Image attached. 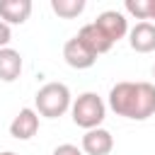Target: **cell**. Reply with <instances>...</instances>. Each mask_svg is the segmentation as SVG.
Here are the masks:
<instances>
[{"instance_id":"6da1fadb","label":"cell","mask_w":155,"mask_h":155,"mask_svg":"<svg viewBox=\"0 0 155 155\" xmlns=\"http://www.w3.org/2000/svg\"><path fill=\"white\" fill-rule=\"evenodd\" d=\"M109 107L119 116L145 121L155 114V85L153 82H116L109 90Z\"/></svg>"},{"instance_id":"7a4b0ae2","label":"cell","mask_w":155,"mask_h":155,"mask_svg":"<svg viewBox=\"0 0 155 155\" xmlns=\"http://www.w3.org/2000/svg\"><path fill=\"white\" fill-rule=\"evenodd\" d=\"M34 104H36V114H41V116H46V119H58V116H63V114L73 107V102H70V90H68V85H63V82H46V85L36 92Z\"/></svg>"},{"instance_id":"3957f363","label":"cell","mask_w":155,"mask_h":155,"mask_svg":"<svg viewBox=\"0 0 155 155\" xmlns=\"http://www.w3.org/2000/svg\"><path fill=\"white\" fill-rule=\"evenodd\" d=\"M70 114H73L75 126H80L85 131H92V128H99V124L104 121L107 107H104V102H102V97L97 92H82L73 102Z\"/></svg>"},{"instance_id":"277c9868","label":"cell","mask_w":155,"mask_h":155,"mask_svg":"<svg viewBox=\"0 0 155 155\" xmlns=\"http://www.w3.org/2000/svg\"><path fill=\"white\" fill-rule=\"evenodd\" d=\"M63 58H65V63H68L70 68H78V70L92 68L94 61H97V56H94L78 36H73V39L65 41V46H63Z\"/></svg>"},{"instance_id":"5b68a950","label":"cell","mask_w":155,"mask_h":155,"mask_svg":"<svg viewBox=\"0 0 155 155\" xmlns=\"http://www.w3.org/2000/svg\"><path fill=\"white\" fill-rule=\"evenodd\" d=\"M94 24H97L114 44L128 34V19H126L124 12H116V10H104V12L94 19Z\"/></svg>"},{"instance_id":"8992f818","label":"cell","mask_w":155,"mask_h":155,"mask_svg":"<svg viewBox=\"0 0 155 155\" xmlns=\"http://www.w3.org/2000/svg\"><path fill=\"white\" fill-rule=\"evenodd\" d=\"M36 131H39V114L29 107L19 109V114L10 124V136L17 138V140H29V138L36 136Z\"/></svg>"},{"instance_id":"52a82bcc","label":"cell","mask_w":155,"mask_h":155,"mask_svg":"<svg viewBox=\"0 0 155 155\" xmlns=\"http://www.w3.org/2000/svg\"><path fill=\"white\" fill-rule=\"evenodd\" d=\"M114 148V138L107 128H92L82 136V150L87 155H109Z\"/></svg>"},{"instance_id":"ba28073f","label":"cell","mask_w":155,"mask_h":155,"mask_svg":"<svg viewBox=\"0 0 155 155\" xmlns=\"http://www.w3.org/2000/svg\"><path fill=\"white\" fill-rule=\"evenodd\" d=\"M78 39H80V41H82V44H85L94 56L107 53V51L114 46V41H111V39H109V36H107V34H104L94 22H92V24H85V27L78 31Z\"/></svg>"},{"instance_id":"9c48e42d","label":"cell","mask_w":155,"mask_h":155,"mask_svg":"<svg viewBox=\"0 0 155 155\" xmlns=\"http://www.w3.org/2000/svg\"><path fill=\"white\" fill-rule=\"evenodd\" d=\"M128 44L138 53H150L155 51V24L153 22H138L128 31Z\"/></svg>"},{"instance_id":"30bf717a","label":"cell","mask_w":155,"mask_h":155,"mask_svg":"<svg viewBox=\"0 0 155 155\" xmlns=\"http://www.w3.org/2000/svg\"><path fill=\"white\" fill-rule=\"evenodd\" d=\"M31 15V0H0V19L5 24H24Z\"/></svg>"},{"instance_id":"8fae6325","label":"cell","mask_w":155,"mask_h":155,"mask_svg":"<svg viewBox=\"0 0 155 155\" xmlns=\"http://www.w3.org/2000/svg\"><path fill=\"white\" fill-rule=\"evenodd\" d=\"M22 73V56L15 48H0V80L2 82H12L17 80Z\"/></svg>"},{"instance_id":"7c38bea8","label":"cell","mask_w":155,"mask_h":155,"mask_svg":"<svg viewBox=\"0 0 155 155\" xmlns=\"http://www.w3.org/2000/svg\"><path fill=\"white\" fill-rule=\"evenodd\" d=\"M51 10L63 19H73V17L82 15L85 0H51Z\"/></svg>"},{"instance_id":"4fadbf2b","label":"cell","mask_w":155,"mask_h":155,"mask_svg":"<svg viewBox=\"0 0 155 155\" xmlns=\"http://www.w3.org/2000/svg\"><path fill=\"white\" fill-rule=\"evenodd\" d=\"M124 7H126V12L128 15H133V17H138V19H150V12H153V0H126L124 2Z\"/></svg>"},{"instance_id":"5bb4252c","label":"cell","mask_w":155,"mask_h":155,"mask_svg":"<svg viewBox=\"0 0 155 155\" xmlns=\"http://www.w3.org/2000/svg\"><path fill=\"white\" fill-rule=\"evenodd\" d=\"M53 155H82V150L78 145H73V143H63V145H58L53 150Z\"/></svg>"},{"instance_id":"9a60e30c","label":"cell","mask_w":155,"mask_h":155,"mask_svg":"<svg viewBox=\"0 0 155 155\" xmlns=\"http://www.w3.org/2000/svg\"><path fill=\"white\" fill-rule=\"evenodd\" d=\"M12 41V31H10V24H5L0 19V48H7V44Z\"/></svg>"},{"instance_id":"2e32d148","label":"cell","mask_w":155,"mask_h":155,"mask_svg":"<svg viewBox=\"0 0 155 155\" xmlns=\"http://www.w3.org/2000/svg\"><path fill=\"white\" fill-rule=\"evenodd\" d=\"M150 19H155V0H153V12H150Z\"/></svg>"},{"instance_id":"e0dca14e","label":"cell","mask_w":155,"mask_h":155,"mask_svg":"<svg viewBox=\"0 0 155 155\" xmlns=\"http://www.w3.org/2000/svg\"><path fill=\"white\" fill-rule=\"evenodd\" d=\"M0 155H17V153H12V150H5V153H0Z\"/></svg>"},{"instance_id":"ac0fdd59","label":"cell","mask_w":155,"mask_h":155,"mask_svg":"<svg viewBox=\"0 0 155 155\" xmlns=\"http://www.w3.org/2000/svg\"><path fill=\"white\" fill-rule=\"evenodd\" d=\"M153 78H155V65H153Z\"/></svg>"}]
</instances>
